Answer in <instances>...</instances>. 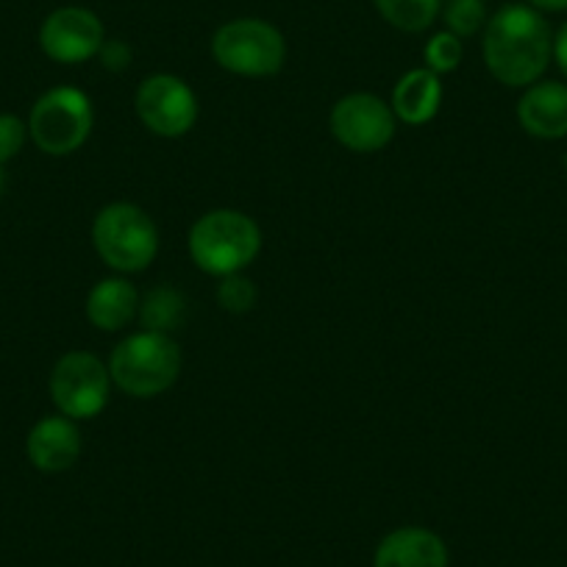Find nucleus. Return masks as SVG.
I'll list each match as a JSON object with an SVG mask.
<instances>
[{
  "label": "nucleus",
  "instance_id": "412c9836",
  "mask_svg": "<svg viewBox=\"0 0 567 567\" xmlns=\"http://www.w3.org/2000/svg\"><path fill=\"white\" fill-rule=\"evenodd\" d=\"M25 140H29V125L18 114H0V165L14 159L23 151Z\"/></svg>",
  "mask_w": 567,
  "mask_h": 567
},
{
  "label": "nucleus",
  "instance_id": "423d86ee",
  "mask_svg": "<svg viewBox=\"0 0 567 567\" xmlns=\"http://www.w3.org/2000/svg\"><path fill=\"white\" fill-rule=\"evenodd\" d=\"M95 112L86 92L75 86L48 90L34 103L29 117V136L48 156H70L90 140Z\"/></svg>",
  "mask_w": 567,
  "mask_h": 567
},
{
  "label": "nucleus",
  "instance_id": "ddd939ff",
  "mask_svg": "<svg viewBox=\"0 0 567 567\" xmlns=\"http://www.w3.org/2000/svg\"><path fill=\"white\" fill-rule=\"evenodd\" d=\"M517 123L537 140L567 136V84L537 81V84L526 86L517 101Z\"/></svg>",
  "mask_w": 567,
  "mask_h": 567
},
{
  "label": "nucleus",
  "instance_id": "9b49d317",
  "mask_svg": "<svg viewBox=\"0 0 567 567\" xmlns=\"http://www.w3.org/2000/svg\"><path fill=\"white\" fill-rule=\"evenodd\" d=\"M81 449L84 443H81L79 425L64 414H48V417L37 420L25 440L31 465L42 473L70 471L79 462Z\"/></svg>",
  "mask_w": 567,
  "mask_h": 567
},
{
  "label": "nucleus",
  "instance_id": "f3484780",
  "mask_svg": "<svg viewBox=\"0 0 567 567\" xmlns=\"http://www.w3.org/2000/svg\"><path fill=\"white\" fill-rule=\"evenodd\" d=\"M381 18L398 31L420 34L432 29L434 20L443 12V0H373Z\"/></svg>",
  "mask_w": 567,
  "mask_h": 567
},
{
  "label": "nucleus",
  "instance_id": "a878e982",
  "mask_svg": "<svg viewBox=\"0 0 567 567\" xmlns=\"http://www.w3.org/2000/svg\"><path fill=\"white\" fill-rule=\"evenodd\" d=\"M561 165H565V171H567V154H565V159H561Z\"/></svg>",
  "mask_w": 567,
  "mask_h": 567
},
{
  "label": "nucleus",
  "instance_id": "aec40b11",
  "mask_svg": "<svg viewBox=\"0 0 567 567\" xmlns=\"http://www.w3.org/2000/svg\"><path fill=\"white\" fill-rule=\"evenodd\" d=\"M423 56L425 68L432 70V73H454L462 64V40L456 34H451V31H440V34H434L432 40H429Z\"/></svg>",
  "mask_w": 567,
  "mask_h": 567
},
{
  "label": "nucleus",
  "instance_id": "4be33fe9",
  "mask_svg": "<svg viewBox=\"0 0 567 567\" xmlns=\"http://www.w3.org/2000/svg\"><path fill=\"white\" fill-rule=\"evenodd\" d=\"M97 56L103 59V68H109V70H114V73H117V70L128 68V64H131V48L125 45V42H120V40H106V42H103V48H101V53H97Z\"/></svg>",
  "mask_w": 567,
  "mask_h": 567
},
{
  "label": "nucleus",
  "instance_id": "2eb2a0df",
  "mask_svg": "<svg viewBox=\"0 0 567 567\" xmlns=\"http://www.w3.org/2000/svg\"><path fill=\"white\" fill-rule=\"evenodd\" d=\"M84 309L97 331H120L140 315V292L128 278H103L90 290Z\"/></svg>",
  "mask_w": 567,
  "mask_h": 567
},
{
  "label": "nucleus",
  "instance_id": "a211bd4d",
  "mask_svg": "<svg viewBox=\"0 0 567 567\" xmlns=\"http://www.w3.org/2000/svg\"><path fill=\"white\" fill-rule=\"evenodd\" d=\"M445 31L456 34L460 40L476 37L487 25V7L484 0H449L443 7Z\"/></svg>",
  "mask_w": 567,
  "mask_h": 567
},
{
  "label": "nucleus",
  "instance_id": "f8f14e48",
  "mask_svg": "<svg viewBox=\"0 0 567 567\" xmlns=\"http://www.w3.org/2000/svg\"><path fill=\"white\" fill-rule=\"evenodd\" d=\"M373 567H449V545L432 528H395L375 548Z\"/></svg>",
  "mask_w": 567,
  "mask_h": 567
},
{
  "label": "nucleus",
  "instance_id": "39448f33",
  "mask_svg": "<svg viewBox=\"0 0 567 567\" xmlns=\"http://www.w3.org/2000/svg\"><path fill=\"white\" fill-rule=\"evenodd\" d=\"M212 59L243 79H270L287 62V40L261 18H237L223 23L212 37Z\"/></svg>",
  "mask_w": 567,
  "mask_h": 567
},
{
  "label": "nucleus",
  "instance_id": "b1692460",
  "mask_svg": "<svg viewBox=\"0 0 567 567\" xmlns=\"http://www.w3.org/2000/svg\"><path fill=\"white\" fill-rule=\"evenodd\" d=\"M528 7L537 9L539 14H559L567 12V0H528Z\"/></svg>",
  "mask_w": 567,
  "mask_h": 567
},
{
  "label": "nucleus",
  "instance_id": "4468645a",
  "mask_svg": "<svg viewBox=\"0 0 567 567\" xmlns=\"http://www.w3.org/2000/svg\"><path fill=\"white\" fill-rule=\"evenodd\" d=\"M392 112L401 123L423 125L437 117L443 106V81L429 68L409 70L392 90Z\"/></svg>",
  "mask_w": 567,
  "mask_h": 567
},
{
  "label": "nucleus",
  "instance_id": "5701e85b",
  "mask_svg": "<svg viewBox=\"0 0 567 567\" xmlns=\"http://www.w3.org/2000/svg\"><path fill=\"white\" fill-rule=\"evenodd\" d=\"M554 62L567 79V23H561V29L554 34Z\"/></svg>",
  "mask_w": 567,
  "mask_h": 567
},
{
  "label": "nucleus",
  "instance_id": "0eeeda50",
  "mask_svg": "<svg viewBox=\"0 0 567 567\" xmlns=\"http://www.w3.org/2000/svg\"><path fill=\"white\" fill-rule=\"evenodd\" d=\"M109 395H112V373L95 353L70 351L53 364L51 398L64 417H97L106 409Z\"/></svg>",
  "mask_w": 567,
  "mask_h": 567
},
{
  "label": "nucleus",
  "instance_id": "dca6fc26",
  "mask_svg": "<svg viewBox=\"0 0 567 567\" xmlns=\"http://www.w3.org/2000/svg\"><path fill=\"white\" fill-rule=\"evenodd\" d=\"M187 315V301L173 287H156L148 296L140 298V323L145 331H159V334H171L184 323Z\"/></svg>",
  "mask_w": 567,
  "mask_h": 567
},
{
  "label": "nucleus",
  "instance_id": "6e6552de",
  "mask_svg": "<svg viewBox=\"0 0 567 567\" xmlns=\"http://www.w3.org/2000/svg\"><path fill=\"white\" fill-rule=\"evenodd\" d=\"M134 106L142 125L165 140H178L198 123V95L187 81L171 73H156L142 81Z\"/></svg>",
  "mask_w": 567,
  "mask_h": 567
},
{
  "label": "nucleus",
  "instance_id": "f03ea898",
  "mask_svg": "<svg viewBox=\"0 0 567 567\" xmlns=\"http://www.w3.org/2000/svg\"><path fill=\"white\" fill-rule=\"evenodd\" d=\"M187 250L209 276H231L254 265L261 254V228L245 212L212 209L189 228Z\"/></svg>",
  "mask_w": 567,
  "mask_h": 567
},
{
  "label": "nucleus",
  "instance_id": "20e7f679",
  "mask_svg": "<svg viewBox=\"0 0 567 567\" xmlns=\"http://www.w3.org/2000/svg\"><path fill=\"white\" fill-rule=\"evenodd\" d=\"M92 245L106 267L117 272H142L159 254V228L136 204L103 206L92 223Z\"/></svg>",
  "mask_w": 567,
  "mask_h": 567
},
{
  "label": "nucleus",
  "instance_id": "f257e3e1",
  "mask_svg": "<svg viewBox=\"0 0 567 567\" xmlns=\"http://www.w3.org/2000/svg\"><path fill=\"white\" fill-rule=\"evenodd\" d=\"M482 51L498 84L526 90L543 79L554 59V31L537 9L509 3L484 25Z\"/></svg>",
  "mask_w": 567,
  "mask_h": 567
},
{
  "label": "nucleus",
  "instance_id": "7ed1b4c3",
  "mask_svg": "<svg viewBox=\"0 0 567 567\" xmlns=\"http://www.w3.org/2000/svg\"><path fill=\"white\" fill-rule=\"evenodd\" d=\"M109 373L125 395L156 398L178 381L182 348L171 334L142 329L117 342L109 357Z\"/></svg>",
  "mask_w": 567,
  "mask_h": 567
},
{
  "label": "nucleus",
  "instance_id": "1a4fd4ad",
  "mask_svg": "<svg viewBox=\"0 0 567 567\" xmlns=\"http://www.w3.org/2000/svg\"><path fill=\"white\" fill-rule=\"evenodd\" d=\"M395 112L390 103L370 92H351L340 97L329 114V128L342 148L353 154L384 151L395 136Z\"/></svg>",
  "mask_w": 567,
  "mask_h": 567
},
{
  "label": "nucleus",
  "instance_id": "9d476101",
  "mask_svg": "<svg viewBox=\"0 0 567 567\" xmlns=\"http://www.w3.org/2000/svg\"><path fill=\"white\" fill-rule=\"evenodd\" d=\"M106 42V29L92 9L62 7L45 18L40 29V48L59 64H81L97 56Z\"/></svg>",
  "mask_w": 567,
  "mask_h": 567
},
{
  "label": "nucleus",
  "instance_id": "393cba45",
  "mask_svg": "<svg viewBox=\"0 0 567 567\" xmlns=\"http://www.w3.org/2000/svg\"><path fill=\"white\" fill-rule=\"evenodd\" d=\"M3 187H7V173H3V165H0V195H3Z\"/></svg>",
  "mask_w": 567,
  "mask_h": 567
},
{
  "label": "nucleus",
  "instance_id": "6ab92c4d",
  "mask_svg": "<svg viewBox=\"0 0 567 567\" xmlns=\"http://www.w3.org/2000/svg\"><path fill=\"white\" fill-rule=\"evenodd\" d=\"M256 298H259V292H256L254 281L243 272L223 276L220 284H217V303L231 315L250 312L256 307Z\"/></svg>",
  "mask_w": 567,
  "mask_h": 567
}]
</instances>
